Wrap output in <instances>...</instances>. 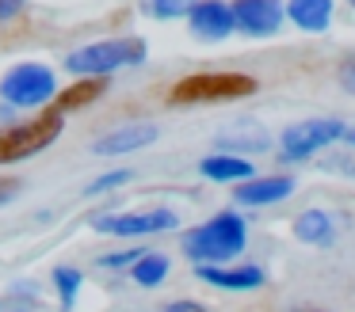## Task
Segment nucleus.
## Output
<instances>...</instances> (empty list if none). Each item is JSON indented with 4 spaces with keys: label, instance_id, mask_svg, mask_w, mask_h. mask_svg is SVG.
I'll return each mask as SVG.
<instances>
[{
    "label": "nucleus",
    "instance_id": "nucleus-1",
    "mask_svg": "<svg viewBox=\"0 0 355 312\" xmlns=\"http://www.w3.org/2000/svg\"><path fill=\"white\" fill-rule=\"evenodd\" d=\"M245 240H248L245 221H241L237 213H218L207 225L191 228V232L184 236V251L202 266H218V263H225V259L241 255V251H245Z\"/></svg>",
    "mask_w": 355,
    "mask_h": 312
},
{
    "label": "nucleus",
    "instance_id": "nucleus-2",
    "mask_svg": "<svg viewBox=\"0 0 355 312\" xmlns=\"http://www.w3.org/2000/svg\"><path fill=\"white\" fill-rule=\"evenodd\" d=\"M146 61V42L141 38H103V42L80 46L65 57V68L80 80H92V76H107L123 65H141Z\"/></svg>",
    "mask_w": 355,
    "mask_h": 312
},
{
    "label": "nucleus",
    "instance_id": "nucleus-3",
    "mask_svg": "<svg viewBox=\"0 0 355 312\" xmlns=\"http://www.w3.org/2000/svg\"><path fill=\"white\" fill-rule=\"evenodd\" d=\"M65 129V118L58 111H42L35 118L19 122V126L0 129V164H16V160H27L35 152H42L46 145H54Z\"/></svg>",
    "mask_w": 355,
    "mask_h": 312
},
{
    "label": "nucleus",
    "instance_id": "nucleus-4",
    "mask_svg": "<svg viewBox=\"0 0 355 312\" xmlns=\"http://www.w3.org/2000/svg\"><path fill=\"white\" fill-rule=\"evenodd\" d=\"M256 91L252 76L241 73H199L180 80L176 88L168 91L172 103H225V99H245Z\"/></svg>",
    "mask_w": 355,
    "mask_h": 312
},
{
    "label": "nucleus",
    "instance_id": "nucleus-5",
    "mask_svg": "<svg viewBox=\"0 0 355 312\" xmlns=\"http://www.w3.org/2000/svg\"><path fill=\"white\" fill-rule=\"evenodd\" d=\"M0 95L12 107H42L58 95V80L46 65L39 61H24V65L8 68V76L0 80Z\"/></svg>",
    "mask_w": 355,
    "mask_h": 312
},
{
    "label": "nucleus",
    "instance_id": "nucleus-6",
    "mask_svg": "<svg viewBox=\"0 0 355 312\" xmlns=\"http://www.w3.org/2000/svg\"><path fill=\"white\" fill-rule=\"evenodd\" d=\"M344 134H347L344 122H336V118H306V122L286 126L283 137H279V145H283L286 160H306V156H313L317 149H324V145H336Z\"/></svg>",
    "mask_w": 355,
    "mask_h": 312
},
{
    "label": "nucleus",
    "instance_id": "nucleus-7",
    "mask_svg": "<svg viewBox=\"0 0 355 312\" xmlns=\"http://www.w3.org/2000/svg\"><path fill=\"white\" fill-rule=\"evenodd\" d=\"M180 217L172 210H146V213H100L92 217L96 232L107 236H149V232H164V228H176Z\"/></svg>",
    "mask_w": 355,
    "mask_h": 312
},
{
    "label": "nucleus",
    "instance_id": "nucleus-8",
    "mask_svg": "<svg viewBox=\"0 0 355 312\" xmlns=\"http://www.w3.org/2000/svg\"><path fill=\"white\" fill-rule=\"evenodd\" d=\"M230 12H233V27L252 38L275 35L279 23H283V4L279 0H233Z\"/></svg>",
    "mask_w": 355,
    "mask_h": 312
},
{
    "label": "nucleus",
    "instance_id": "nucleus-9",
    "mask_svg": "<svg viewBox=\"0 0 355 312\" xmlns=\"http://www.w3.org/2000/svg\"><path fill=\"white\" fill-rule=\"evenodd\" d=\"M187 23H191V30L199 38H207V42H222V38H230L233 30V12L230 4H222V0H195V8L187 12Z\"/></svg>",
    "mask_w": 355,
    "mask_h": 312
},
{
    "label": "nucleus",
    "instance_id": "nucleus-10",
    "mask_svg": "<svg viewBox=\"0 0 355 312\" xmlns=\"http://www.w3.org/2000/svg\"><path fill=\"white\" fill-rule=\"evenodd\" d=\"M157 141V126L153 122H134V126H123V129H111L103 134L100 141L92 145L96 156H123V152H138L146 145Z\"/></svg>",
    "mask_w": 355,
    "mask_h": 312
},
{
    "label": "nucleus",
    "instance_id": "nucleus-11",
    "mask_svg": "<svg viewBox=\"0 0 355 312\" xmlns=\"http://www.w3.org/2000/svg\"><path fill=\"white\" fill-rule=\"evenodd\" d=\"M294 190L291 175H268V179H245L237 187V202L241 205H271L279 198H286Z\"/></svg>",
    "mask_w": 355,
    "mask_h": 312
},
{
    "label": "nucleus",
    "instance_id": "nucleus-12",
    "mask_svg": "<svg viewBox=\"0 0 355 312\" xmlns=\"http://www.w3.org/2000/svg\"><path fill=\"white\" fill-rule=\"evenodd\" d=\"M202 282L218 289H256L263 286V270L260 266H195Z\"/></svg>",
    "mask_w": 355,
    "mask_h": 312
},
{
    "label": "nucleus",
    "instance_id": "nucleus-13",
    "mask_svg": "<svg viewBox=\"0 0 355 312\" xmlns=\"http://www.w3.org/2000/svg\"><path fill=\"white\" fill-rule=\"evenodd\" d=\"M294 236H298L302 244H317V248H324V244L336 240V225H332V217L324 210H306L294 217Z\"/></svg>",
    "mask_w": 355,
    "mask_h": 312
},
{
    "label": "nucleus",
    "instance_id": "nucleus-14",
    "mask_svg": "<svg viewBox=\"0 0 355 312\" xmlns=\"http://www.w3.org/2000/svg\"><path fill=\"white\" fill-rule=\"evenodd\" d=\"M286 15L298 23L302 30H324L332 19V0H291L286 4Z\"/></svg>",
    "mask_w": 355,
    "mask_h": 312
},
{
    "label": "nucleus",
    "instance_id": "nucleus-15",
    "mask_svg": "<svg viewBox=\"0 0 355 312\" xmlns=\"http://www.w3.org/2000/svg\"><path fill=\"white\" fill-rule=\"evenodd\" d=\"M199 172L214 183H245L248 175H252V164L241 160V156H207L199 164Z\"/></svg>",
    "mask_w": 355,
    "mask_h": 312
},
{
    "label": "nucleus",
    "instance_id": "nucleus-16",
    "mask_svg": "<svg viewBox=\"0 0 355 312\" xmlns=\"http://www.w3.org/2000/svg\"><path fill=\"white\" fill-rule=\"evenodd\" d=\"M103 91H107V80H103V76H92V80H80V84H73V88H65L62 95H58L54 111L65 118L69 111H77V107H88L92 99H100Z\"/></svg>",
    "mask_w": 355,
    "mask_h": 312
},
{
    "label": "nucleus",
    "instance_id": "nucleus-17",
    "mask_svg": "<svg viewBox=\"0 0 355 312\" xmlns=\"http://www.w3.org/2000/svg\"><path fill=\"white\" fill-rule=\"evenodd\" d=\"M130 274H134V282H138V286H149V289H153V286H161V282L168 278V259H164L161 251H153V255L146 251Z\"/></svg>",
    "mask_w": 355,
    "mask_h": 312
},
{
    "label": "nucleus",
    "instance_id": "nucleus-18",
    "mask_svg": "<svg viewBox=\"0 0 355 312\" xmlns=\"http://www.w3.org/2000/svg\"><path fill=\"white\" fill-rule=\"evenodd\" d=\"M54 286H58V293H62V309H73L77 289H80V270H73V266H58V270H54Z\"/></svg>",
    "mask_w": 355,
    "mask_h": 312
},
{
    "label": "nucleus",
    "instance_id": "nucleus-19",
    "mask_svg": "<svg viewBox=\"0 0 355 312\" xmlns=\"http://www.w3.org/2000/svg\"><path fill=\"white\" fill-rule=\"evenodd\" d=\"M195 0H153V15L157 19H176V15L191 12Z\"/></svg>",
    "mask_w": 355,
    "mask_h": 312
},
{
    "label": "nucleus",
    "instance_id": "nucleus-20",
    "mask_svg": "<svg viewBox=\"0 0 355 312\" xmlns=\"http://www.w3.org/2000/svg\"><path fill=\"white\" fill-rule=\"evenodd\" d=\"M126 179H130V172H107L103 179H92L85 187V194H103V190H115V187H126Z\"/></svg>",
    "mask_w": 355,
    "mask_h": 312
},
{
    "label": "nucleus",
    "instance_id": "nucleus-21",
    "mask_svg": "<svg viewBox=\"0 0 355 312\" xmlns=\"http://www.w3.org/2000/svg\"><path fill=\"white\" fill-rule=\"evenodd\" d=\"M141 255H146V251H111V255L100 259V266H107V270H119V266H126V263H138Z\"/></svg>",
    "mask_w": 355,
    "mask_h": 312
},
{
    "label": "nucleus",
    "instance_id": "nucleus-22",
    "mask_svg": "<svg viewBox=\"0 0 355 312\" xmlns=\"http://www.w3.org/2000/svg\"><path fill=\"white\" fill-rule=\"evenodd\" d=\"M336 76H340V88H344L347 95H355V53L340 61V73Z\"/></svg>",
    "mask_w": 355,
    "mask_h": 312
},
{
    "label": "nucleus",
    "instance_id": "nucleus-23",
    "mask_svg": "<svg viewBox=\"0 0 355 312\" xmlns=\"http://www.w3.org/2000/svg\"><path fill=\"white\" fill-rule=\"evenodd\" d=\"M19 190H24V183H19V179H0V205H8Z\"/></svg>",
    "mask_w": 355,
    "mask_h": 312
},
{
    "label": "nucleus",
    "instance_id": "nucleus-24",
    "mask_svg": "<svg viewBox=\"0 0 355 312\" xmlns=\"http://www.w3.org/2000/svg\"><path fill=\"white\" fill-rule=\"evenodd\" d=\"M19 8H24V0H0V19H12V15H19Z\"/></svg>",
    "mask_w": 355,
    "mask_h": 312
},
{
    "label": "nucleus",
    "instance_id": "nucleus-25",
    "mask_svg": "<svg viewBox=\"0 0 355 312\" xmlns=\"http://www.w3.org/2000/svg\"><path fill=\"white\" fill-rule=\"evenodd\" d=\"M164 312H207V309H202V304H195V301H172Z\"/></svg>",
    "mask_w": 355,
    "mask_h": 312
},
{
    "label": "nucleus",
    "instance_id": "nucleus-26",
    "mask_svg": "<svg viewBox=\"0 0 355 312\" xmlns=\"http://www.w3.org/2000/svg\"><path fill=\"white\" fill-rule=\"evenodd\" d=\"M344 137H347V141H352V145H355V134H344Z\"/></svg>",
    "mask_w": 355,
    "mask_h": 312
},
{
    "label": "nucleus",
    "instance_id": "nucleus-27",
    "mask_svg": "<svg viewBox=\"0 0 355 312\" xmlns=\"http://www.w3.org/2000/svg\"><path fill=\"white\" fill-rule=\"evenodd\" d=\"M294 312H317V309H294Z\"/></svg>",
    "mask_w": 355,
    "mask_h": 312
},
{
    "label": "nucleus",
    "instance_id": "nucleus-28",
    "mask_svg": "<svg viewBox=\"0 0 355 312\" xmlns=\"http://www.w3.org/2000/svg\"><path fill=\"white\" fill-rule=\"evenodd\" d=\"M352 8H355V0H352Z\"/></svg>",
    "mask_w": 355,
    "mask_h": 312
}]
</instances>
